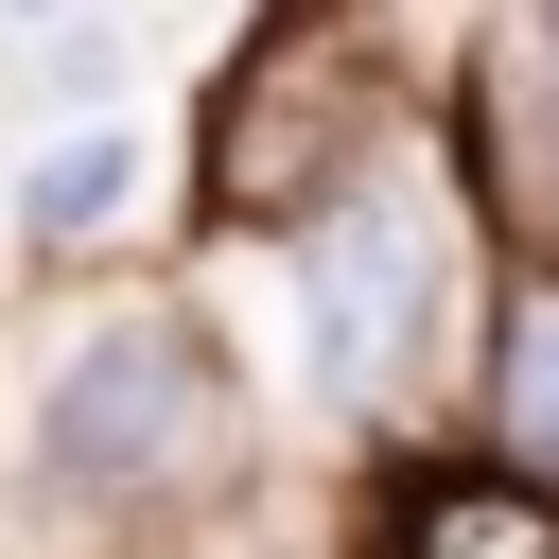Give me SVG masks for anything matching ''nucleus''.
I'll return each mask as SVG.
<instances>
[{"label": "nucleus", "mask_w": 559, "mask_h": 559, "mask_svg": "<svg viewBox=\"0 0 559 559\" xmlns=\"http://www.w3.org/2000/svg\"><path fill=\"white\" fill-rule=\"evenodd\" d=\"M35 472H52V507H87V524H175V507H210V489L245 472V384H227V349H210L192 314H105V332H70L52 384H35Z\"/></svg>", "instance_id": "f257e3e1"}, {"label": "nucleus", "mask_w": 559, "mask_h": 559, "mask_svg": "<svg viewBox=\"0 0 559 559\" xmlns=\"http://www.w3.org/2000/svg\"><path fill=\"white\" fill-rule=\"evenodd\" d=\"M297 332H314V384L349 419H402L437 384V332H454V192L402 140L297 227Z\"/></svg>", "instance_id": "f03ea898"}, {"label": "nucleus", "mask_w": 559, "mask_h": 559, "mask_svg": "<svg viewBox=\"0 0 559 559\" xmlns=\"http://www.w3.org/2000/svg\"><path fill=\"white\" fill-rule=\"evenodd\" d=\"M384 140H402V122H384V87H367V35H349V17H280V35H245L227 105H210V210L297 245Z\"/></svg>", "instance_id": "7ed1b4c3"}, {"label": "nucleus", "mask_w": 559, "mask_h": 559, "mask_svg": "<svg viewBox=\"0 0 559 559\" xmlns=\"http://www.w3.org/2000/svg\"><path fill=\"white\" fill-rule=\"evenodd\" d=\"M472 175H489L507 227L559 245V17H489V52H472Z\"/></svg>", "instance_id": "20e7f679"}, {"label": "nucleus", "mask_w": 559, "mask_h": 559, "mask_svg": "<svg viewBox=\"0 0 559 559\" xmlns=\"http://www.w3.org/2000/svg\"><path fill=\"white\" fill-rule=\"evenodd\" d=\"M489 472L559 507V262L507 280V314H489Z\"/></svg>", "instance_id": "39448f33"}, {"label": "nucleus", "mask_w": 559, "mask_h": 559, "mask_svg": "<svg viewBox=\"0 0 559 559\" xmlns=\"http://www.w3.org/2000/svg\"><path fill=\"white\" fill-rule=\"evenodd\" d=\"M384 542H402V559H559V507L507 489V472H419Z\"/></svg>", "instance_id": "423d86ee"}, {"label": "nucleus", "mask_w": 559, "mask_h": 559, "mask_svg": "<svg viewBox=\"0 0 559 559\" xmlns=\"http://www.w3.org/2000/svg\"><path fill=\"white\" fill-rule=\"evenodd\" d=\"M122 192H140V122H87V140H52V157L17 175V227H35V245H87Z\"/></svg>", "instance_id": "0eeeda50"}]
</instances>
